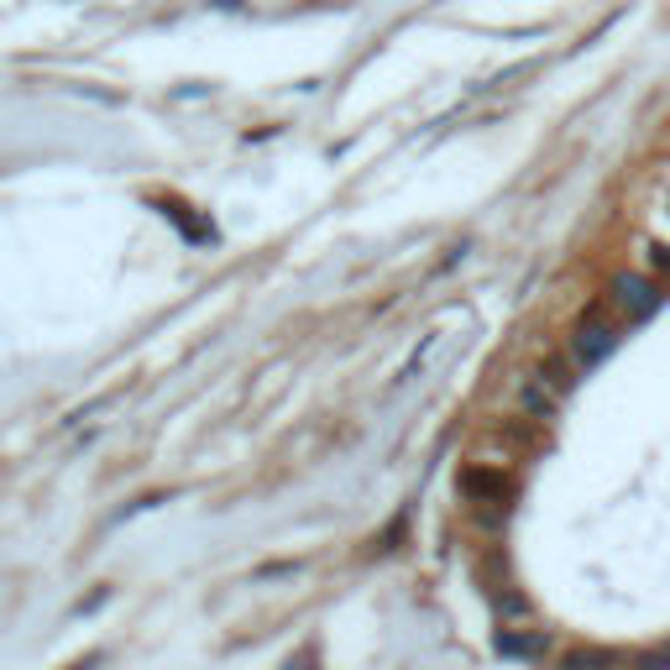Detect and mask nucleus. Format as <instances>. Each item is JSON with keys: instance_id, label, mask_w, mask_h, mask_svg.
I'll return each instance as SVG.
<instances>
[{"instance_id": "1", "label": "nucleus", "mask_w": 670, "mask_h": 670, "mask_svg": "<svg viewBox=\"0 0 670 670\" xmlns=\"http://www.w3.org/2000/svg\"><path fill=\"white\" fill-rule=\"evenodd\" d=\"M613 299H592L587 310L576 314L571 325V357L581 361V367H598L613 346H619V320H613Z\"/></svg>"}, {"instance_id": "2", "label": "nucleus", "mask_w": 670, "mask_h": 670, "mask_svg": "<svg viewBox=\"0 0 670 670\" xmlns=\"http://www.w3.org/2000/svg\"><path fill=\"white\" fill-rule=\"evenodd\" d=\"M608 299L634 325V320H649V314L666 304V284L655 273H645V267H623V273H613V284H608Z\"/></svg>"}, {"instance_id": "3", "label": "nucleus", "mask_w": 670, "mask_h": 670, "mask_svg": "<svg viewBox=\"0 0 670 670\" xmlns=\"http://www.w3.org/2000/svg\"><path fill=\"white\" fill-rule=\"evenodd\" d=\"M461 498L472 503V508H487V513H508V498H513V477L503 472V466H487V461H472L466 472H461Z\"/></svg>"}, {"instance_id": "4", "label": "nucleus", "mask_w": 670, "mask_h": 670, "mask_svg": "<svg viewBox=\"0 0 670 670\" xmlns=\"http://www.w3.org/2000/svg\"><path fill=\"white\" fill-rule=\"evenodd\" d=\"M519 408H524V419H540V425H551L555 408H561V393H555L540 372H529L524 383H519Z\"/></svg>"}, {"instance_id": "5", "label": "nucleus", "mask_w": 670, "mask_h": 670, "mask_svg": "<svg viewBox=\"0 0 670 670\" xmlns=\"http://www.w3.org/2000/svg\"><path fill=\"white\" fill-rule=\"evenodd\" d=\"M576 367H581L576 357H566V351H551V357L540 361L534 372H540V378H545V383H551L561 398H566V393H571V383H576Z\"/></svg>"}, {"instance_id": "6", "label": "nucleus", "mask_w": 670, "mask_h": 670, "mask_svg": "<svg viewBox=\"0 0 670 670\" xmlns=\"http://www.w3.org/2000/svg\"><path fill=\"white\" fill-rule=\"evenodd\" d=\"M639 267L666 284L670 278V241H645V246H639Z\"/></svg>"}, {"instance_id": "7", "label": "nucleus", "mask_w": 670, "mask_h": 670, "mask_svg": "<svg viewBox=\"0 0 670 670\" xmlns=\"http://www.w3.org/2000/svg\"><path fill=\"white\" fill-rule=\"evenodd\" d=\"M561 670H613V655H602V649H576L561 660Z\"/></svg>"}, {"instance_id": "8", "label": "nucleus", "mask_w": 670, "mask_h": 670, "mask_svg": "<svg viewBox=\"0 0 670 670\" xmlns=\"http://www.w3.org/2000/svg\"><path fill=\"white\" fill-rule=\"evenodd\" d=\"M503 649H513V655H540L545 639H540V634H503Z\"/></svg>"}, {"instance_id": "9", "label": "nucleus", "mask_w": 670, "mask_h": 670, "mask_svg": "<svg viewBox=\"0 0 670 670\" xmlns=\"http://www.w3.org/2000/svg\"><path fill=\"white\" fill-rule=\"evenodd\" d=\"M666 216H670V210H666Z\"/></svg>"}]
</instances>
